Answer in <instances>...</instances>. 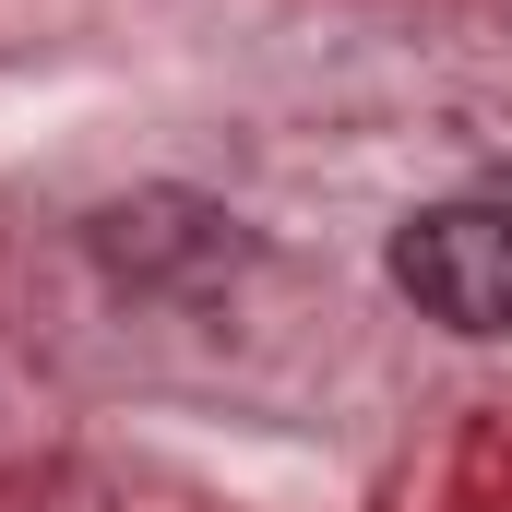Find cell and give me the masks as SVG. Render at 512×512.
Returning a JSON list of instances; mask_svg holds the SVG:
<instances>
[{"label":"cell","instance_id":"2","mask_svg":"<svg viewBox=\"0 0 512 512\" xmlns=\"http://www.w3.org/2000/svg\"><path fill=\"white\" fill-rule=\"evenodd\" d=\"M96 262L131 298H191V286H215V274L251 262V227L227 203H203V191H131V203L96 215Z\"/></svg>","mask_w":512,"mask_h":512},{"label":"cell","instance_id":"1","mask_svg":"<svg viewBox=\"0 0 512 512\" xmlns=\"http://www.w3.org/2000/svg\"><path fill=\"white\" fill-rule=\"evenodd\" d=\"M382 262L441 334H512V203H489V191L417 203Z\"/></svg>","mask_w":512,"mask_h":512}]
</instances>
